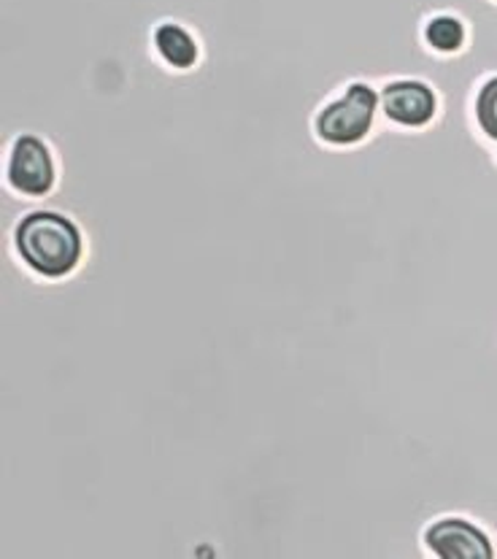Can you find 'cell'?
<instances>
[{"instance_id":"52a82bcc","label":"cell","mask_w":497,"mask_h":559,"mask_svg":"<svg viewBox=\"0 0 497 559\" xmlns=\"http://www.w3.org/2000/svg\"><path fill=\"white\" fill-rule=\"evenodd\" d=\"M468 25L462 16L449 14V11H441V14H433L430 20L422 25V41L427 44V49H433L436 55H457V51L465 49L468 44Z\"/></svg>"},{"instance_id":"7a4b0ae2","label":"cell","mask_w":497,"mask_h":559,"mask_svg":"<svg viewBox=\"0 0 497 559\" xmlns=\"http://www.w3.org/2000/svg\"><path fill=\"white\" fill-rule=\"evenodd\" d=\"M381 111L376 84L352 82L313 117V133L328 146H357L374 133Z\"/></svg>"},{"instance_id":"3957f363","label":"cell","mask_w":497,"mask_h":559,"mask_svg":"<svg viewBox=\"0 0 497 559\" xmlns=\"http://www.w3.org/2000/svg\"><path fill=\"white\" fill-rule=\"evenodd\" d=\"M55 152L42 135L22 133L3 154V187L25 201H42L57 187Z\"/></svg>"},{"instance_id":"5b68a950","label":"cell","mask_w":497,"mask_h":559,"mask_svg":"<svg viewBox=\"0 0 497 559\" xmlns=\"http://www.w3.org/2000/svg\"><path fill=\"white\" fill-rule=\"evenodd\" d=\"M381 117L395 128L422 130L436 122L441 98L425 79H392L381 84Z\"/></svg>"},{"instance_id":"8992f818","label":"cell","mask_w":497,"mask_h":559,"mask_svg":"<svg viewBox=\"0 0 497 559\" xmlns=\"http://www.w3.org/2000/svg\"><path fill=\"white\" fill-rule=\"evenodd\" d=\"M152 51L163 66L174 71H192L203 60V47L185 22H159L152 31Z\"/></svg>"},{"instance_id":"277c9868","label":"cell","mask_w":497,"mask_h":559,"mask_svg":"<svg viewBox=\"0 0 497 559\" xmlns=\"http://www.w3.org/2000/svg\"><path fill=\"white\" fill-rule=\"evenodd\" d=\"M427 555L433 559H493L497 557L495 540L473 519L449 513L433 519L422 533Z\"/></svg>"},{"instance_id":"ba28073f","label":"cell","mask_w":497,"mask_h":559,"mask_svg":"<svg viewBox=\"0 0 497 559\" xmlns=\"http://www.w3.org/2000/svg\"><path fill=\"white\" fill-rule=\"evenodd\" d=\"M473 119H476L478 130H482L493 144H497V73L484 79L482 87L476 90V98H473Z\"/></svg>"},{"instance_id":"6da1fadb","label":"cell","mask_w":497,"mask_h":559,"mask_svg":"<svg viewBox=\"0 0 497 559\" xmlns=\"http://www.w3.org/2000/svg\"><path fill=\"white\" fill-rule=\"evenodd\" d=\"M3 241H11L22 265L49 282L76 273L87 254V238L79 222L55 209H31L20 214L11 227V238Z\"/></svg>"}]
</instances>
